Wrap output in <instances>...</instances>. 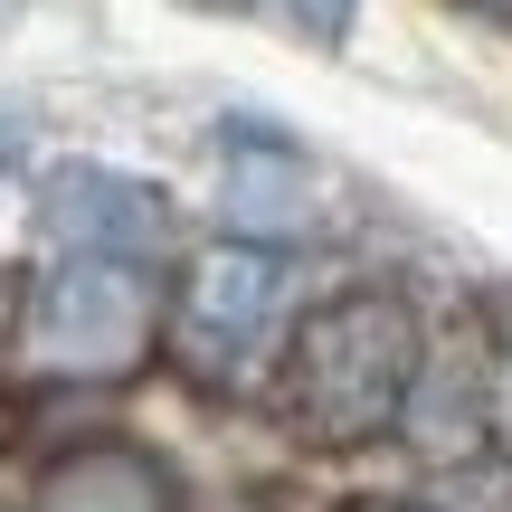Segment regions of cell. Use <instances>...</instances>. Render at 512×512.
Wrapping results in <instances>:
<instances>
[{"instance_id": "obj_6", "label": "cell", "mask_w": 512, "mask_h": 512, "mask_svg": "<svg viewBox=\"0 0 512 512\" xmlns=\"http://www.w3.org/2000/svg\"><path fill=\"white\" fill-rule=\"evenodd\" d=\"M29 512H181L171 494V465L133 437H95V446H67V456L38 475Z\"/></svg>"}, {"instance_id": "obj_3", "label": "cell", "mask_w": 512, "mask_h": 512, "mask_svg": "<svg viewBox=\"0 0 512 512\" xmlns=\"http://www.w3.org/2000/svg\"><path fill=\"white\" fill-rule=\"evenodd\" d=\"M275 313H285V256L275 247H200L181 275V361L190 370H238L247 351H266Z\"/></svg>"}, {"instance_id": "obj_10", "label": "cell", "mask_w": 512, "mask_h": 512, "mask_svg": "<svg viewBox=\"0 0 512 512\" xmlns=\"http://www.w3.org/2000/svg\"><path fill=\"white\" fill-rule=\"evenodd\" d=\"M0 437H10V399H0Z\"/></svg>"}, {"instance_id": "obj_7", "label": "cell", "mask_w": 512, "mask_h": 512, "mask_svg": "<svg viewBox=\"0 0 512 512\" xmlns=\"http://www.w3.org/2000/svg\"><path fill=\"white\" fill-rule=\"evenodd\" d=\"M399 427H408V446H418L427 465L484 456V437H494V380H484V361H475V351H456V342L427 351L418 380H408Z\"/></svg>"}, {"instance_id": "obj_4", "label": "cell", "mask_w": 512, "mask_h": 512, "mask_svg": "<svg viewBox=\"0 0 512 512\" xmlns=\"http://www.w3.org/2000/svg\"><path fill=\"white\" fill-rule=\"evenodd\" d=\"M38 219H48V238L67 256H105V266H133V256L162 247L171 209L152 181H133V171L114 162H57L48 190H38Z\"/></svg>"}, {"instance_id": "obj_5", "label": "cell", "mask_w": 512, "mask_h": 512, "mask_svg": "<svg viewBox=\"0 0 512 512\" xmlns=\"http://www.w3.org/2000/svg\"><path fill=\"white\" fill-rule=\"evenodd\" d=\"M228 228H238V247H275L304 238L313 228V162L294 133H266L256 114L228 124Z\"/></svg>"}, {"instance_id": "obj_1", "label": "cell", "mask_w": 512, "mask_h": 512, "mask_svg": "<svg viewBox=\"0 0 512 512\" xmlns=\"http://www.w3.org/2000/svg\"><path fill=\"white\" fill-rule=\"evenodd\" d=\"M427 361V323L408 294L389 285H351L332 304H313L294 323V351H285V408L304 437L323 446H370L399 427L408 408V380Z\"/></svg>"}, {"instance_id": "obj_9", "label": "cell", "mask_w": 512, "mask_h": 512, "mask_svg": "<svg viewBox=\"0 0 512 512\" xmlns=\"http://www.w3.org/2000/svg\"><path fill=\"white\" fill-rule=\"evenodd\" d=\"M351 512H437V503H351Z\"/></svg>"}, {"instance_id": "obj_8", "label": "cell", "mask_w": 512, "mask_h": 512, "mask_svg": "<svg viewBox=\"0 0 512 512\" xmlns=\"http://www.w3.org/2000/svg\"><path fill=\"white\" fill-rule=\"evenodd\" d=\"M294 38H351V10H275Z\"/></svg>"}, {"instance_id": "obj_2", "label": "cell", "mask_w": 512, "mask_h": 512, "mask_svg": "<svg viewBox=\"0 0 512 512\" xmlns=\"http://www.w3.org/2000/svg\"><path fill=\"white\" fill-rule=\"evenodd\" d=\"M152 275L143 266H105V256H57L29 294V361L57 380H124L152 351Z\"/></svg>"}]
</instances>
